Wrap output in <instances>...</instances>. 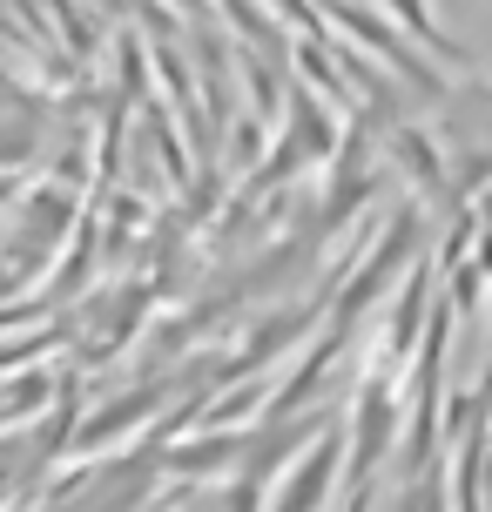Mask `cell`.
I'll return each instance as SVG.
<instances>
[{"instance_id":"6da1fadb","label":"cell","mask_w":492,"mask_h":512,"mask_svg":"<svg viewBox=\"0 0 492 512\" xmlns=\"http://www.w3.org/2000/svg\"><path fill=\"white\" fill-rule=\"evenodd\" d=\"M176 7H189V14H203V0H176Z\"/></svg>"}]
</instances>
